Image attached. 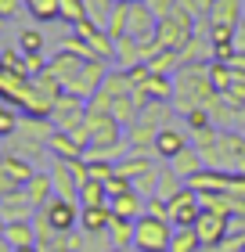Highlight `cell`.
<instances>
[{"instance_id":"obj_1","label":"cell","mask_w":245,"mask_h":252,"mask_svg":"<svg viewBox=\"0 0 245 252\" xmlns=\"http://www.w3.org/2000/svg\"><path fill=\"white\" fill-rule=\"evenodd\" d=\"M216 97V87L209 79V65H180L173 72V108L177 116L191 108H206Z\"/></svg>"},{"instance_id":"obj_2","label":"cell","mask_w":245,"mask_h":252,"mask_svg":"<svg viewBox=\"0 0 245 252\" xmlns=\"http://www.w3.org/2000/svg\"><path fill=\"white\" fill-rule=\"evenodd\" d=\"M51 133H54V123H51V119H29V116H26V119H22V126H18V133L7 141V152L29 158V162H36V158L51 155V148H47Z\"/></svg>"},{"instance_id":"obj_3","label":"cell","mask_w":245,"mask_h":252,"mask_svg":"<svg viewBox=\"0 0 245 252\" xmlns=\"http://www.w3.org/2000/svg\"><path fill=\"white\" fill-rule=\"evenodd\" d=\"M195 29H198V18L191 15V11L177 7L173 15L159 18V29H155V36H159V43H162L166 51H180L184 43H188V40L195 36Z\"/></svg>"},{"instance_id":"obj_4","label":"cell","mask_w":245,"mask_h":252,"mask_svg":"<svg viewBox=\"0 0 245 252\" xmlns=\"http://www.w3.org/2000/svg\"><path fill=\"white\" fill-rule=\"evenodd\" d=\"M173 242V223L155 220V216H137V231H134V249L137 252H170Z\"/></svg>"},{"instance_id":"obj_5","label":"cell","mask_w":245,"mask_h":252,"mask_svg":"<svg viewBox=\"0 0 245 252\" xmlns=\"http://www.w3.org/2000/svg\"><path fill=\"white\" fill-rule=\"evenodd\" d=\"M105 76H108V62H101V58H87L83 68L65 83V94H76V97H83L90 101L98 94V90L105 87Z\"/></svg>"},{"instance_id":"obj_6","label":"cell","mask_w":245,"mask_h":252,"mask_svg":"<svg viewBox=\"0 0 245 252\" xmlns=\"http://www.w3.org/2000/svg\"><path fill=\"white\" fill-rule=\"evenodd\" d=\"M198 216H202V194L191 184H184V191L170 198V223L173 227H195Z\"/></svg>"},{"instance_id":"obj_7","label":"cell","mask_w":245,"mask_h":252,"mask_svg":"<svg viewBox=\"0 0 245 252\" xmlns=\"http://www.w3.org/2000/svg\"><path fill=\"white\" fill-rule=\"evenodd\" d=\"M87 119V101L83 97H76V94H62L54 101V108H51V123H54V130H72V126H79Z\"/></svg>"},{"instance_id":"obj_8","label":"cell","mask_w":245,"mask_h":252,"mask_svg":"<svg viewBox=\"0 0 245 252\" xmlns=\"http://www.w3.org/2000/svg\"><path fill=\"white\" fill-rule=\"evenodd\" d=\"M43 213H47V220L54 223L58 234H72L76 227H79V202H72V198L54 194V198L43 205Z\"/></svg>"},{"instance_id":"obj_9","label":"cell","mask_w":245,"mask_h":252,"mask_svg":"<svg viewBox=\"0 0 245 252\" xmlns=\"http://www.w3.org/2000/svg\"><path fill=\"white\" fill-rule=\"evenodd\" d=\"M231 223H235L231 216L202 209V216H198V223H195V231H198V238H202V245H213V249H220V245H224V238L231 234Z\"/></svg>"},{"instance_id":"obj_10","label":"cell","mask_w":245,"mask_h":252,"mask_svg":"<svg viewBox=\"0 0 245 252\" xmlns=\"http://www.w3.org/2000/svg\"><path fill=\"white\" fill-rule=\"evenodd\" d=\"M184 148H191V133L180 130V126H162L159 137H155V158H162V162H170V158H177Z\"/></svg>"},{"instance_id":"obj_11","label":"cell","mask_w":245,"mask_h":252,"mask_svg":"<svg viewBox=\"0 0 245 252\" xmlns=\"http://www.w3.org/2000/svg\"><path fill=\"white\" fill-rule=\"evenodd\" d=\"M51 180H54V194H62V198H72L79 202V184H76V173L72 166L65 162V158H51Z\"/></svg>"},{"instance_id":"obj_12","label":"cell","mask_w":245,"mask_h":252,"mask_svg":"<svg viewBox=\"0 0 245 252\" xmlns=\"http://www.w3.org/2000/svg\"><path fill=\"white\" fill-rule=\"evenodd\" d=\"M47 148H51V158H65V162L87 158V148L79 144L69 130H54V133H51V141H47Z\"/></svg>"},{"instance_id":"obj_13","label":"cell","mask_w":245,"mask_h":252,"mask_svg":"<svg viewBox=\"0 0 245 252\" xmlns=\"http://www.w3.org/2000/svg\"><path fill=\"white\" fill-rule=\"evenodd\" d=\"M144 194L130 188V191H123V194H115V198H108V209L112 216H123V220H137V216H144Z\"/></svg>"},{"instance_id":"obj_14","label":"cell","mask_w":245,"mask_h":252,"mask_svg":"<svg viewBox=\"0 0 245 252\" xmlns=\"http://www.w3.org/2000/svg\"><path fill=\"white\" fill-rule=\"evenodd\" d=\"M108 220H112V209L108 205H79V227H83V234L98 238L108 231Z\"/></svg>"},{"instance_id":"obj_15","label":"cell","mask_w":245,"mask_h":252,"mask_svg":"<svg viewBox=\"0 0 245 252\" xmlns=\"http://www.w3.org/2000/svg\"><path fill=\"white\" fill-rule=\"evenodd\" d=\"M245 18V0H216L209 11V26H227L238 29V22Z\"/></svg>"},{"instance_id":"obj_16","label":"cell","mask_w":245,"mask_h":252,"mask_svg":"<svg viewBox=\"0 0 245 252\" xmlns=\"http://www.w3.org/2000/svg\"><path fill=\"white\" fill-rule=\"evenodd\" d=\"M83 62H87V58H79V54L58 47V51H54V58L47 62V72H51L54 79H62V87H65L69 79H72V76L79 72V68H83Z\"/></svg>"},{"instance_id":"obj_17","label":"cell","mask_w":245,"mask_h":252,"mask_svg":"<svg viewBox=\"0 0 245 252\" xmlns=\"http://www.w3.org/2000/svg\"><path fill=\"white\" fill-rule=\"evenodd\" d=\"M0 213H4V220H33V213H36V205L29 202L26 188H18L15 194H7V198H0Z\"/></svg>"},{"instance_id":"obj_18","label":"cell","mask_w":245,"mask_h":252,"mask_svg":"<svg viewBox=\"0 0 245 252\" xmlns=\"http://www.w3.org/2000/svg\"><path fill=\"white\" fill-rule=\"evenodd\" d=\"M170 166H173V173H177L184 184H188L195 173H202V169H206V158H202V152H198V148L191 144V148H184L177 158H170Z\"/></svg>"},{"instance_id":"obj_19","label":"cell","mask_w":245,"mask_h":252,"mask_svg":"<svg viewBox=\"0 0 245 252\" xmlns=\"http://www.w3.org/2000/svg\"><path fill=\"white\" fill-rule=\"evenodd\" d=\"M159 29V18L151 15V7L148 4H130V26H126V32L130 36H151V32Z\"/></svg>"},{"instance_id":"obj_20","label":"cell","mask_w":245,"mask_h":252,"mask_svg":"<svg viewBox=\"0 0 245 252\" xmlns=\"http://www.w3.org/2000/svg\"><path fill=\"white\" fill-rule=\"evenodd\" d=\"M151 166H159V158H151V155H123L119 162H115V177H123V180H134L137 177H144Z\"/></svg>"},{"instance_id":"obj_21","label":"cell","mask_w":245,"mask_h":252,"mask_svg":"<svg viewBox=\"0 0 245 252\" xmlns=\"http://www.w3.org/2000/svg\"><path fill=\"white\" fill-rule=\"evenodd\" d=\"M26 194H29V202L36 205V209H43L51 198H54V180H51V173H33V180L26 184Z\"/></svg>"},{"instance_id":"obj_22","label":"cell","mask_w":245,"mask_h":252,"mask_svg":"<svg viewBox=\"0 0 245 252\" xmlns=\"http://www.w3.org/2000/svg\"><path fill=\"white\" fill-rule=\"evenodd\" d=\"M0 169H4V173H7L11 180H18L22 188H26L29 180H33V173H36L29 158H22V155H11V152H4V155H0Z\"/></svg>"},{"instance_id":"obj_23","label":"cell","mask_w":245,"mask_h":252,"mask_svg":"<svg viewBox=\"0 0 245 252\" xmlns=\"http://www.w3.org/2000/svg\"><path fill=\"white\" fill-rule=\"evenodd\" d=\"M141 65V43H137V36H119L115 40V68H134Z\"/></svg>"},{"instance_id":"obj_24","label":"cell","mask_w":245,"mask_h":252,"mask_svg":"<svg viewBox=\"0 0 245 252\" xmlns=\"http://www.w3.org/2000/svg\"><path fill=\"white\" fill-rule=\"evenodd\" d=\"M209 79H213L216 94H224V90H231L242 79V68H235L231 62H209Z\"/></svg>"},{"instance_id":"obj_25","label":"cell","mask_w":245,"mask_h":252,"mask_svg":"<svg viewBox=\"0 0 245 252\" xmlns=\"http://www.w3.org/2000/svg\"><path fill=\"white\" fill-rule=\"evenodd\" d=\"M134 231H137V220H123V216H112L108 220V245H119V249H130L134 245Z\"/></svg>"},{"instance_id":"obj_26","label":"cell","mask_w":245,"mask_h":252,"mask_svg":"<svg viewBox=\"0 0 245 252\" xmlns=\"http://www.w3.org/2000/svg\"><path fill=\"white\" fill-rule=\"evenodd\" d=\"M4 238H7V245H11V249L36 245V231H33V220H7Z\"/></svg>"},{"instance_id":"obj_27","label":"cell","mask_w":245,"mask_h":252,"mask_svg":"<svg viewBox=\"0 0 245 252\" xmlns=\"http://www.w3.org/2000/svg\"><path fill=\"white\" fill-rule=\"evenodd\" d=\"M144 94H148V101H170L173 105V76H162V72H151L148 79H144Z\"/></svg>"},{"instance_id":"obj_28","label":"cell","mask_w":245,"mask_h":252,"mask_svg":"<svg viewBox=\"0 0 245 252\" xmlns=\"http://www.w3.org/2000/svg\"><path fill=\"white\" fill-rule=\"evenodd\" d=\"M105 94H112V97H126V94H134V83H130V72L126 68H108V76H105Z\"/></svg>"},{"instance_id":"obj_29","label":"cell","mask_w":245,"mask_h":252,"mask_svg":"<svg viewBox=\"0 0 245 252\" xmlns=\"http://www.w3.org/2000/svg\"><path fill=\"white\" fill-rule=\"evenodd\" d=\"M198 249H202V238H198L195 227H173L170 252H198Z\"/></svg>"},{"instance_id":"obj_30","label":"cell","mask_w":245,"mask_h":252,"mask_svg":"<svg viewBox=\"0 0 245 252\" xmlns=\"http://www.w3.org/2000/svg\"><path fill=\"white\" fill-rule=\"evenodd\" d=\"M180 191H184V180L173 173V166H170V162H166V166H159V188H155V194L170 202L173 194H180Z\"/></svg>"},{"instance_id":"obj_31","label":"cell","mask_w":245,"mask_h":252,"mask_svg":"<svg viewBox=\"0 0 245 252\" xmlns=\"http://www.w3.org/2000/svg\"><path fill=\"white\" fill-rule=\"evenodd\" d=\"M18 126H22V108L0 101V141H11L18 133Z\"/></svg>"},{"instance_id":"obj_32","label":"cell","mask_w":245,"mask_h":252,"mask_svg":"<svg viewBox=\"0 0 245 252\" xmlns=\"http://www.w3.org/2000/svg\"><path fill=\"white\" fill-rule=\"evenodd\" d=\"M58 4L62 0H26V15L29 18H36V22H58Z\"/></svg>"},{"instance_id":"obj_33","label":"cell","mask_w":245,"mask_h":252,"mask_svg":"<svg viewBox=\"0 0 245 252\" xmlns=\"http://www.w3.org/2000/svg\"><path fill=\"white\" fill-rule=\"evenodd\" d=\"M119 0H87V18L94 22L98 29H108V18H112V11Z\"/></svg>"},{"instance_id":"obj_34","label":"cell","mask_w":245,"mask_h":252,"mask_svg":"<svg viewBox=\"0 0 245 252\" xmlns=\"http://www.w3.org/2000/svg\"><path fill=\"white\" fill-rule=\"evenodd\" d=\"M58 11H62V15H58V22H65V26H79V22L87 18V0H62V4H58Z\"/></svg>"},{"instance_id":"obj_35","label":"cell","mask_w":245,"mask_h":252,"mask_svg":"<svg viewBox=\"0 0 245 252\" xmlns=\"http://www.w3.org/2000/svg\"><path fill=\"white\" fill-rule=\"evenodd\" d=\"M33 87H36V90H40V94H43V97H47V101H58V97H62V94H65V87H62V79H54V76L47 72V68H43V72H40V76H33Z\"/></svg>"},{"instance_id":"obj_36","label":"cell","mask_w":245,"mask_h":252,"mask_svg":"<svg viewBox=\"0 0 245 252\" xmlns=\"http://www.w3.org/2000/svg\"><path fill=\"white\" fill-rule=\"evenodd\" d=\"M144 65L151 68V72L173 76V72H177V68H180V54H177V51H159L155 58H151V62H144Z\"/></svg>"},{"instance_id":"obj_37","label":"cell","mask_w":245,"mask_h":252,"mask_svg":"<svg viewBox=\"0 0 245 252\" xmlns=\"http://www.w3.org/2000/svg\"><path fill=\"white\" fill-rule=\"evenodd\" d=\"M79 205H108V191H105V184H98V180L79 184Z\"/></svg>"},{"instance_id":"obj_38","label":"cell","mask_w":245,"mask_h":252,"mask_svg":"<svg viewBox=\"0 0 245 252\" xmlns=\"http://www.w3.org/2000/svg\"><path fill=\"white\" fill-rule=\"evenodd\" d=\"M126 26H130V4H126V0H119V4H115V11H112V18H108V32H112V40L126 36Z\"/></svg>"},{"instance_id":"obj_39","label":"cell","mask_w":245,"mask_h":252,"mask_svg":"<svg viewBox=\"0 0 245 252\" xmlns=\"http://www.w3.org/2000/svg\"><path fill=\"white\" fill-rule=\"evenodd\" d=\"M18 51L22 54H43V32L40 29H22L18 32Z\"/></svg>"},{"instance_id":"obj_40","label":"cell","mask_w":245,"mask_h":252,"mask_svg":"<svg viewBox=\"0 0 245 252\" xmlns=\"http://www.w3.org/2000/svg\"><path fill=\"white\" fill-rule=\"evenodd\" d=\"M184 126H188V133H195V130H206V126H216V123L209 116V108H191V112H184Z\"/></svg>"},{"instance_id":"obj_41","label":"cell","mask_w":245,"mask_h":252,"mask_svg":"<svg viewBox=\"0 0 245 252\" xmlns=\"http://www.w3.org/2000/svg\"><path fill=\"white\" fill-rule=\"evenodd\" d=\"M62 51H72V54H79V58H94V51H90V43H87L83 36H79L76 29H72V32H69V36L62 40Z\"/></svg>"},{"instance_id":"obj_42","label":"cell","mask_w":245,"mask_h":252,"mask_svg":"<svg viewBox=\"0 0 245 252\" xmlns=\"http://www.w3.org/2000/svg\"><path fill=\"white\" fill-rule=\"evenodd\" d=\"M144 213H148V216H155V220H170V202H166V198H159V194H151V198L144 202Z\"/></svg>"},{"instance_id":"obj_43","label":"cell","mask_w":245,"mask_h":252,"mask_svg":"<svg viewBox=\"0 0 245 252\" xmlns=\"http://www.w3.org/2000/svg\"><path fill=\"white\" fill-rule=\"evenodd\" d=\"M213 4H216V0H180V7H184V11H191L195 18H209Z\"/></svg>"},{"instance_id":"obj_44","label":"cell","mask_w":245,"mask_h":252,"mask_svg":"<svg viewBox=\"0 0 245 252\" xmlns=\"http://www.w3.org/2000/svg\"><path fill=\"white\" fill-rule=\"evenodd\" d=\"M26 15V0H0V18H22Z\"/></svg>"},{"instance_id":"obj_45","label":"cell","mask_w":245,"mask_h":252,"mask_svg":"<svg viewBox=\"0 0 245 252\" xmlns=\"http://www.w3.org/2000/svg\"><path fill=\"white\" fill-rule=\"evenodd\" d=\"M144 4L151 7V15H155V18H166V15H173V11L180 7V0H144Z\"/></svg>"},{"instance_id":"obj_46","label":"cell","mask_w":245,"mask_h":252,"mask_svg":"<svg viewBox=\"0 0 245 252\" xmlns=\"http://www.w3.org/2000/svg\"><path fill=\"white\" fill-rule=\"evenodd\" d=\"M43 68H47V58H43V54H26V72H29V79L40 76Z\"/></svg>"},{"instance_id":"obj_47","label":"cell","mask_w":245,"mask_h":252,"mask_svg":"<svg viewBox=\"0 0 245 252\" xmlns=\"http://www.w3.org/2000/svg\"><path fill=\"white\" fill-rule=\"evenodd\" d=\"M134 184L130 180H123V177H112L108 184H105V191H108V198H115V194H123V191H130Z\"/></svg>"},{"instance_id":"obj_48","label":"cell","mask_w":245,"mask_h":252,"mask_svg":"<svg viewBox=\"0 0 245 252\" xmlns=\"http://www.w3.org/2000/svg\"><path fill=\"white\" fill-rule=\"evenodd\" d=\"M22 184H18V180H11L7 173H4V169H0V198H7V194H15Z\"/></svg>"},{"instance_id":"obj_49","label":"cell","mask_w":245,"mask_h":252,"mask_svg":"<svg viewBox=\"0 0 245 252\" xmlns=\"http://www.w3.org/2000/svg\"><path fill=\"white\" fill-rule=\"evenodd\" d=\"M235 43H238V51H245V18L238 22V29H235Z\"/></svg>"},{"instance_id":"obj_50","label":"cell","mask_w":245,"mask_h":252,"mask_svg":"<svg viewBox=\"0 0 245 252\" xmlns=\"http://www.w3.org/2000/svg\"><path fill=\"white\" fill-rule=\"evenodd\" d=\"M231 65H235V68H242V72H245V51H238L235 58H231Z\"/></svg>"},{"instance_id":"obj_51","label":"cell","mask_w":245,"mask_h":252,"mask_svg":"<svg viewBox=\"0 0 245 252\" xmlns=\"http://www.w3.org/2000/svg\"><path fill=\"white\" fill-rule=\"evenodd\" d=\"M15 252H43L40 245H22V249H15Z\"/></svg>"},{"instance_id":"obj_52","label":"cell","mask_w":245,"mask_h":252,"mask_svg":"<svg viewBox=\"0 0 245 252\" xmlns=\"http://www.w3.org/2000/svg\"><path fill=\"white\" fill-rule=\"evenodd\" d=\"M198 252H220V249H213V245H202V249H198Z\"/></svg>"},{"instance_id":"obj_53","label":"cell","mask_w":245,"mask_h":252,"mask_svg":"<svg viewBox=\"0 0 245 252\" xmlns=\"http://www.w3.org/2000/svg\"><path fill=\"white\" fill-rule=\"evenodd\" d=\"M105 252H126V249H119V245H108V249H105Z\"/></svg>"},{"instance_id":"obj_54","label":"cell","mask_w":245,"mask_h":252,"mask_svg":"<svg viewBox=\"0 0 245 252\" xmlns=\"http://www.w3.org/2000/svg\"><path fill=\"white\" fill-rule=\"evenodd\" d=\"M4 227H7V220H4V213H0V234H4Z\"/></svg>"},{"instance_id":"obj_55","label":"cell","mask_w":245,"mask_h":252,"mask_svg":"<svg viewBox=\"0 0 245 252\" xmlns=\"http://www.w3.org/2000/svg\"><path fill=\"white\" fill-rule=\"evenodd\" d=\"M126 4H144V0H126Z\"/></svg>"},{"instance_id":"obj_56","label":"cell","mask_w":245,"mask_h":252,"mask_svg":"<svg viewBox=\"0 0 245 252\" xmlns=\"http://www.w3.org/2000/svg\"><path fill=\"white\" fill-rule=\"evenodd\" d=\"M0 32H4V18H0Z\"/></svg>"},{"instance_id":"obj_57","label":"cell","mask_w":245,"mask_h":252,"mask_svg":"<svg viewBox=\"0 0 245 252\" xmlns=\"http://www.w3.org/2000/svg\"><path fill=\"white\" fill-rule=\"evenodd\" d=\"M242 252H245V245H242Z\"/></svg>"},{"instance_id":"obj_58","label":"cell","mask_w":245,"mask_h":252,"mask_svg":"<svg viewBox=\"0 0 245 252\" xmlns=\"http://www.w3.org/2000/svg\"><path fill=\"white\" fill-rule=\"evenodd\" d=\"M242 133H245V130H242Z\"/></svg>"}]
</instances>
